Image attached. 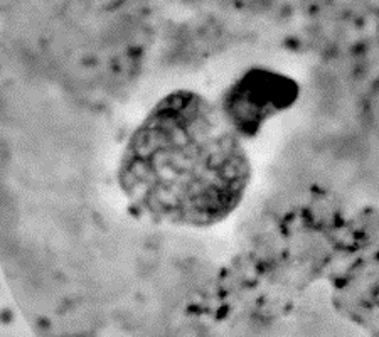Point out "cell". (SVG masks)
<instances>
[{
	"mask_svg": "<svg viewBox=\"0 0 379 337\" xmlns=\"http://www.w3.org/2000/svg\"><path fill=\"white\" fill-rule=\"evenodd\" d=\"M253 175L244 140L217 103L174 91L135 130L120 162V186L138 212L159 223L211 228L243 202Z\"/></svg>",
	"mask_w": 379,
	"mask_h": 337,
	"instance_id": "cell-1",
	"label": "cell"
},
{
	"mask_svg": "<svg viewBox=\"0 0 379 337\" xmlns=\"http://www.w3.org/2000/svg\"><path fill=\"white\" fill-rule=\"evenodd\" d=\"M336 303L361 322L379 320V209L349 204L325 267Z\"/></svg>",
	"mask_w": 379,
	"mask_h": 337,
	"instance_id": "cell-2",
	"label": "cell"
},
{
	"mask_svg": "<svg viewBox=\"0 0 379 337\" xmlns=\"http://www.w3.org/2000/svg\"><path fill=\"white\" fill-rule=\"evenodd\" d=\"M300 98V84L280 71L255 67L246 71L217 101L228 125L241 138H253L273 118L288 111Z\"/></svg>",
	"mask_w": 379,
	"mask_h": 337,
	"instance_id": "cell-3",
	"label": "cell"
}]
</instances>
